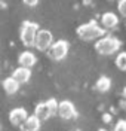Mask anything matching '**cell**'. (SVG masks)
I'll list each match as a JSON object with an SVG mask.
<instances>
[{
  "label": "cell",
  "instance_id": "7",
  "mask_svg": "<svg viewBox=\"0 0 126 131\" xmlns=\"http://www.w3.org/2000/svg\"><path fill=\"white\" fill-rule=\"evenodd\" d=\"M27 118H28V113L24 107H15L9 112V121L12 125H17V127H21Z\"/></svg>",
  "mask_w": 126,
  "mask_h": 131
},
{
  "label": "cell",
  "instance_id": "20",
  "mask_svg": "<svg viewBox=\"0 0 126 131\" xmlns=\"http://www.w3.org/2000/svg\"><path fill=\"white\" fill-rule=\"evenodd\" d=\"M102 121H104V122H110V121H111V116H110L108 113H105L102 116Z\"/></svg>",
  "mask_w": 126,
  "mask_h": 131
},
{
  "label": "cell",
  "instance_id": "18",
  "mask_svg": "<svg viewBox=\"0 0 126 131\" xmlns=\"http://www.w3.org/2000/svg\"><path fill=\"white\" fill-rule=\"evenodd\" d=\"M117 9L122 16H126V0H120L117 3Z\"/></svg>",
  "mask_w": 126,
  "mask_h": 131
},
{
  "label": "cell",
  "instance_id": "12",
  "mask_svg": "<svg viewBox=\"0 0 126 131\" xmlns=\"http://www.w3.org/2000/svg\"><path fill=\"white\" fill-rule=\"evenodd\" d=\"M34 116H36L37 119H40V121H48L50 116H52L49 107L46 104V101L39 103V104L36 106V109H34Z\"/></svg>",
  "mask_w": 126,
  "mask_h": 131
},
{
  "label": "cell",
  "instance_id": "8",
  "mask_svg": "<svg viewBox=\"0 0 126 131\" xmlns=\"http://www.w3.org/2000/svg\"><path fill=\"white\" fill-rule=\"evenodd\" d=\"M18 63H19V67H24V69H30L33 67L36 63H37V58L31 51H24L19 54L18 57Z\"/></svg>",
  "mask_w": 126,
  "mask_h": 131
},
{
  "label": "cell",
  "instance_id": "23",
  "mask_svg": "<svg viewBox=\"0 0 126 131\" xmlns=\"http://www.w3.org/2000/svg\"><path fill=\"white\" fill-rule=\"evenodd\" d=\"M76 131H79V130H76Z\"/></svg>",
  "mask_w": 126,
  "mask_h": 131
},
{
  "label": "cell",
  "instance_id": "3",
  "mask_svg": "<svg viewBox=\"0 0 126 131\" xmlns=\"http://www.w3.org/2000/svg\"><path fill=\"white\" fill-rule=\"evenodd\" d=\"M39 24L33 23V21H24L21 25V31H19V39L25 46H34L36 42V36L39 31Z\"/></svg>",
  "mask_w": 126,
  "mask_h": 131
},
{
  "label": "cell",
  "instance_id": "4",
  "mask_svg": "<svg viewBox=\"0 0 126 131\" xmlns=\"http://www.w3.org/2000/svg\"><path fill=\"white\" fill-rule=\"evenodd\" d=\"M68 49H70V45H68L67 40L64 39H59V40L53 42L52 46L48 51V55H49L50 60H55V61H61L67 57Z\"/></svg>",
  "mask_w": 126,
  "mask_h": 131
},
{
  "label": "cell",
  "instance_id": "5",
  "mask_svg": "<svg viewBox=\"0 0 126 131\" xmlns=\"http://www.w3.org/2000/svg\"><path fill=\"white\" fill-rule=\"evenodd\" d=\"M53 43V36L49 30H45V28H40L37 31V36H36V42H34V46L39 49V51H49V48Z\"/></svg>",
  "mask_w": 126,
  "mask_h": 131
},
{
  "label": "cell",
  "instance_id": "16",
  "mask_svg": "<svg viewBox=\"0 0 126 131\" xmlns=\"http://www.w3.org/2000/svg\"><path fill=\"white\" fill-rule=\"evenodd\" d=\"M46 104H48V107H49V110H50V113L52 115H55V113H58V101L55 100V98H49L48 101H46Z\"/></svg>",
  "mask_w": 126,
  "mask_h": 131
},
{
  "label": "cell",
  "instance_id": "10",
  "mask_svg": "<svg viewBox=\"0 0 126 131\" xmlns=\"http://www.w3.org/2000/svg\"><path fill=\"white\" fill-rule=\"evenodd\" d=\"M12 78H13L19 85H21V83H27V82L30 81V78H31V70H30V69H24V67H18V69L13 70Z\"/></svg>",
  "mask_w": 126,
  "mask_h": 131
},
{
  "label": "cell",
  "instance_id": "17",
  "mask_svg": "<svg viewBox=\"0 0 126 131\" xmlns=\"http://www.w3.org/2000/svg\"><path fill=\"white\" fill-rule=\"evenodd\" d=\"M113 131H126V121L125 119L117 121L116 125H114V128H113Z\"/></svg>",
  "mask_w": 126,
  "mask_h": 131
},
{
  "label": "cell",
  "instance_id": "22",
  "mask_svg": "<svg viewBox=\"0 0 126 131\" xmlns=\"http://www.w3.org/2000/svg\"><path fill=\"white\" fill-rule=\"evenodd\" d=\"M98 131H107V130H104V128H100V130H98Z\"/></svg>",
  "mask_w": 126,
  "mask_h": 131
},
{
  "label": "cell",
  "instance_id": "15",
  "mask_svg": "<svg viewBox=\"0 0 126 131\" xmlns=\"http://www.w3.org/2000/svg\"><path fill=\"white\" fill-rule=\"evenodd\" d=\"M116 66H117L119 70L126 72V51L125 52H120L117 57H116Z\"/></svg>",
  "mask_w": 126,
  "mask_h": 131
},
{
  "label": "cell",
  "instance_id": "2",
  "mask_svg": "<svg viewBox=\"0 0 126 131\" xmlns=\"http://www.w3.org/2000/svg\"><path fill=\"white\" fill-rule=\"evenodd\" d=\"M122 45V42L114 36H104L95 42V51L101 55H111L116 54Z\"/></svg>",
  "mask_w": 126,
  "mask_h": 131
},
{
  "label": "cell",
  "instance_id": "1",
  "mask_svg": "<svg viewBox=\"0 0 126 131\" xmlns=\"http://www.w3.org/2000/svg\"><path fill=\"white\" fill-rule=\"evenodd\" d=\"M76 33H77V36H79L82 40H95V39L104 37L105 30H104L98 23L91 21V23L79 25L77 30H76Z\"/></svg>",
  "mask_w": 126,
  "mask_h": 131
},
{
  "label": "cell",
  "instance_id": "19",
  "mask_svg": "<svg viewBox=\"0 0 126 131\" xmlns=\"http://www.w3.org/2000/svg\"><path fill=\"white\" fill-rule=\"evenodd\" d=\"M24 3L28 6H37V0H25Z\"/></svg>",
  "mask_w": 126,
  "mask_h": 131
},
{
  "label": "cell",
  "instance_id": "21",
  "mask_svg": "<svg viewBox=\"0 0 126 131\" xmlns=\"http://www.w3.org/2000/svg\"><path fill=\"white\" fill-rule=\"evenodd\" d=\"M122 94H123V98H125V100H126V86H125V88H123V91H122Z\"/></svg>",
  "mask_w": 126,
  "mask_h": 131
},
{
  "label": "cell",
  "instance_id": "6",
  "mask_svg": "<svg viewBox=\"0 0 126 131\" xmlns=\"http://www.w3.org/2000/svg\"><path fill=\"white\" fill-rule=\"evenodd\" d=\"M58 115L62 119H76L77 118V110H76L74 104L68 100H64L58 104Z\"/></svg>",
  "mask_w": 126,
  "mask_h": 131
},
{
  "label": "cell",
  "instance_id": "13",
  "mask_svg": "<svg viewBox=\"0 0 126 131\" xmlns=\"http://www.w3.org/2000/svg\"><path fill=\"white\" fill-rule=\"evenodd\" d=\"M2 86H3V90L6 91V94H9V95H12V94L18 92V90H19V83H18L12 76H9V78H6V79H3Z\"/></svg>",
  "mask_w": 126,
  "mask_h": 131
},
{
  "label": "cell",
  "instance_id": "14",
  "mask_svg": "<svg viewBox=\"0 0 126 131\" xmlns=\"http://www.w3.org/2000/svg\"><path fill=\"white\" fill-rule=\"evenodd\" d=\"M110 86H111V79L107 78V76H101L96 81V83H95V88L100 92H107L110 90Z\"/></svg>",
  "mask_w": 126,
  "mask_h": 131
},
{
  "label": "cell",
  "instance_id": "9",
  "mask_svg": "<svg viewBox=\"0 0 126 131\" xmlns=\"http://www.w3.org/2000/svg\"><path fill=\"white\" fill-rule=\"evenodd\" d=\"M101 24L104 30H108V28H114L119 24V18L114 12H105L101 16Z\"/></svg>",
  "mask_w": 126,
  "mask_h": 131
},
{
  "label": "cell",
  "instance_id": "11",
  "mask_svg": "<svg viewBox=\"0 0 126 131\" xmlns=\"http://www.w3.org/2000/svg\"><path fill=\"white\" fill-rule=\"evenodd\" d=\"M40 127H42V121L37 119L34 115H31V116H28L25 119V122L19 128H21V131H39Z\"/></svg>",
  "mask_w": 126,
  "mask_h": 131
}]
</instances>
